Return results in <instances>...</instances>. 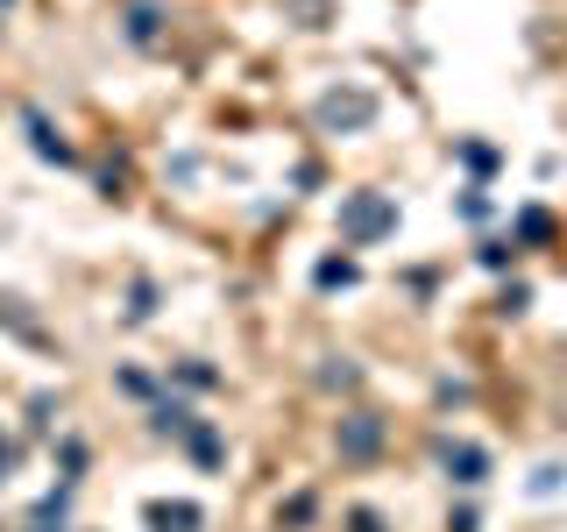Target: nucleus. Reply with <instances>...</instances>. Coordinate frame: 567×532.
Returning <instances> with one entry per match:
<instances>
[{
  "instance_id": "6",
  "label": "nucleus",
  "mask_w": 567,
  "mask_h": 532,
  "mask_svg": "<svg viewBox=\"0 0 567 532\" xmlns=\"http://www.w3.org/2000/svg\"><path fill=\"white\" fill-rule=\"evenodd\" d=\"M149 532H199V504H149Z\"/></svg>"
},
{
  "instance_id": "8",
  "label": "nucleus",
  "mask_w": 567,
  "mask_h": 532,
  "mask_svg": "<svg viewBox=\"0 0 567 532\" xmlns=\"http://www.w3.org/2000/svg\"><path fill=\"white\" fill-rule=\"evenodd\" d=\"M546 235H553V213H546V206H525V213H518V242H532V249H539Z\"/></svg>"
},
{
  "instance_id": "11",
  "label": "nucleus",
  "mask_w": 567,
  "mask_h": 532,
  "mask_svg": "<svg viewBox=\"0 0 567 532\" xmlns=\"http://www.w3.org/2000/svg\"><path fill=\"white\" fill-rule=\"evenodd\" d=\"M128 36H135V43H156V8H135V15H128Z\"/></svg>"
},
{
  "instance_id": "9",
  "label": "nucleus",
  "mask_w": 567,
  "mask_h": 532,
  "mask_svg": "<svg viewBox=\"0 0 567 532\" xmlns=\"http://www.w3.org/2000/svg\"><path fill=\"white\" fill-rule=\"evenodd\" d=\"M341 284H355V263L348 256H327V263H319V291H341Z\"/></svg>"
},
{
  "instance_id": "2",
  "label": "nucleus",
  "mask_w": 567,
  "mask_h": 532,
  "mask_svg": "<svg viewBox=\"0 0 567 532\" xmlns=\"http://www.w3.org/2000/svg\"><path fill=\"white\" fill-rule=\"evenodd\" d=\"M319 121H327V128H369V121H376V93H362V86H334L327 100H319Z\"/></svg>"
},
{
  "instance_id": "3",
  "label": "nucleus",
  "mask_w": 567,
  "mask_h": 532,
  "mask_svg": "<svg viewBox=\"0 0 567 532\" xmlns=\"http://www.w3.org/2000/svg\"><path fill=\"white\" fill-rule=\"evenodd\" d=\"M376 447H383V419L376 412H348L341 419V454H348V462H369Z\"/></svg>"
},
{
  "instance_id": "14",
  "label": "nucleus",
  "mask_w": 567,
  "mask_h": 532,
  "mask_svg": "<svg viewBox=\"0 0 567 532\" xmlns=\"http://www.w3.org/2000/svg\"><path fill=\"white\" fill-rule=\"evenodd\" d=\"M8 469H15V440L0 433V483H8Z\"/></svg>"
},
{
  "instance_id": "13",
  "label": "nucleus",
  "mask_w": 567,
  "mask_h": 532,
  "mask_svg": "<svg viewBox=\"0 0 567 532\" xmlns=\"http://www.w3.org/2000/svg\"><path fill=\"white\" fill-rule=\"evenodd\" d=\"M348 532H390V525H383L376 511H348Z\"/></svg>"
},
{
  "instance_id": "4",
  "label": "nucleus",
  "mask_w": 567,
  "mask_h": 532,
  "mask_svg": "<svg viewBox=\"0 0 567 532\" xmlns=\"http://www.w3.org/2000/svg\"><path fill=\"white\" fill-rule=\"evenodd\" d=\"M22 128H29V142H36V157H43V164H71V142L50 128V114H43V107H29V114H22Z\"/></svg>"
},
{
  "instance_id": "7",
  "label": "nucleus",
  "mask_w": 567,
  "mask_h": 532,
  "mask_svg": "<svg viewBox=\"0 0 567 532\" xmlns=\"http://www.w3.org/2000/svg\"><path fill=\"white\" fill-rule=\"evenodd\" d=\"M185 447H192V462H199V469H220V433H213L206 419L185 426Z\"/></svg>"
},
{
  "instance_id": "5",
  "label": "nucleus",
  "mask_w": 567,
  "mask_h": 532,
  "mask_svg": "<svg viewBox=\"0 0 567 532\" xmlns=\"http://www.w3.org/2000/svg\"><path fill=\"white\" fill-rule=\"evenodd\" d=\"M440 462H447V476H454V483H482V476H490V454L468 447V440H461V447L447 440V447H440Z\"/></svg>"
},
{
  "instance_id": "12",
  "label": "nucleus",
  "mask_w": 567,
  "mask_h": 532,
  "mask_svg": "<svg viewBox=\"0 0 567 532\" xmlns=\"http://www.w3.org/2000/svg\"><path fill=\"white\" fill-rule=\"evenodd\" d=\"M178 376H185V384H192V391H213V384H220V376H213V369H206V362H185V369H178Z\"/></svg>"
},
{
  "instance_id": "10",
  "label": "nucleus",
  "mask_w": 567,
  "mask_h": 532,
  "mask_svg": "<svg viewBox=\"0 0 567 532\" xmlns=\"http://www.w3.org/2000/svg\"><path fill=\"white\" fill-rule=\"evenodd\" d=\"M128 298H135L128 320H149V313H156V284H149V277H135V291H128Z\"/></svg>"
},
{
  "instance_id": "1",
  "label": "nucleus",
  "mask_w": 567,
  "mask_h": 532,
  "mask_svg": "<svg viewBox=\"0 0 567 532\" xmlns=\"http://www.w3.org/2000/svg\"><path fill=\"white\" fill-rule=\"evenodd\" d=\"M390 227H397V206H390L383 192H355V199H341V235H348L355 249L383 242Z\"/></svg>"
}]
</instances>
